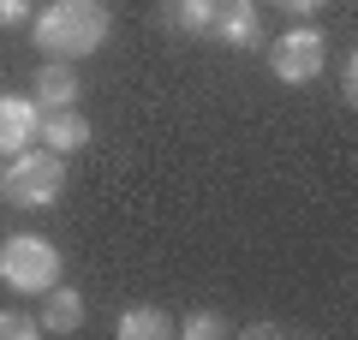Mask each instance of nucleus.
Masks as SVG:
<instances>
[{
    "instance_id": "nucleus-1",
    "label": "nucleus",
    "mask_w": 358,
    "mask_h": 340,
    "mask_svg": "<svg viewBox=\"0 0 358 340\" xmlns=\"http://www.w3.org/2000/svg\"><path fill=\"white\" fill-rule=\"evenodd\" d=\"M30 36L48 60H90L114 36V13L108 0H48L42 13H30Z\"/></svg>"
},
{
    "instance_id": "nucleus-2",
    "label": "nucleus",
    "mask_w": 358,
    "mask_h": 340,
    "mask_svg": "<svg viewBox=\"0 0 358 340\" xmlns=\"http://www.w3.org/2000/svg\"><path fill=\"white\" fill-rule=\"evenodd\" d=\"M0 191L13 203H24V209H48V203H60L66 191V155L54 150H13V167L0 173Z\"/></svg>"
},
{
    "instance_id": "nucleus-3",
    "label": "nucleus",
    "mask_w": 358,
    "mask_h": 340,
    "mask_svg": "<svg viewBox=\"0 0 358 340\" xmlns=\"http://www.w3.org/2000/svg\"><path fill=\"white\" fill-rule=\"evenodd\" d=\"M0 281L24 299H42V292L60 281V251H54L42 233H13L0 245Z\"/></svg>"
},
{
    "instance_id": "nucleus-4",
    "label": "nucleus",
    "mask_w": 358,
    "mask_h": 340,
    "mask_svg": "<svg viewBox=\"0 0 358 340\" xmlns=\"http://www.w3.org/2000/svg\"><path fill=\"white\" fill-rule=\"evenodd\" d=\"M322 66H329V42H322L317 24H293L287 36L268 42V72L281 84H310Z\"/></svg>"
},
{
    "instance_id": "nucleus-5",
    "label": "nucleus",
    "mask_w": 358,
    "mask_h": 340,
    "mask_svg": "<svg viewBox=\"0 0 358 340\" xmlns=\"http://www.w3.org/2000/svg\"><path fill=\"white\" fill-rule=\"evenodd\" d=\"M209 36H215L221 48H257V42H263V18H257L251 0H227V6H215V18H209Z\"/></svg>"
},
{
    "instance_id": "nucleus-6",
    "label": "nucleus",
    "mask_w": 358,
    "mask_h": 340,
    "mask_svg": "<svg viewBox=\"0 0 358 340\" xmlns=\"http://www.w3.org/2000/svg\"><path fill=\"white\" fill-rule=\"evenodd\" d=\"M36 138L48 143L54 155H78V150H90V120L78 108H42Z\"/></svg>"
},
{
    "instance_id": "nucleus-7",
    "label": "nucleus",
    "mask_w": 358,
    "mask_h": 340,
    "mask_svg": "<svg viewBox=\"0 0 358 340\" xmlns=\"http://www.w3.org/2000/svg\"><path fill=\"white\" fill-rule=\"evenodd\" d=\"M42 334H78L84 328V292L66 287V281H54L48 292H42Z\"/></svg>"
},
{
    "instance_id": "nucleus-8",
    "label": "nucleus",
    "mask_w": 358,
    "mask_h": 340,
    "mask_svg": "<svg viewBox=\"0 0 358 340\" xmlns=\"http://www.w3.org/2000/svg\"><path fill=\"white\" fill-rule=\"evenodd\" d=\"M36 120H42V108L30 96H0V155L24 150L36 138Z\"/></svg>"
},
{
    "instance_id": "nucleus-9",
    "label": "nucleus",
    "mask_w": 358,
    "mask_h": 340,
    "mask_svg": "<svg viewBox=\"0 0 358 340\" xmlns=\"http://www.w3.org/2000/svg\"><path fill=\"white\" fill-rule=\"evenodd\" d=\"M30 101H36V108H78V72H72V60H48V66H42Z\"/></svg>"
},
{
    "instance_id": "nucleus-10",
    "label": "nucleus",
    "mask_w": 358,
    "mask_h": 340,
    "mask_svg": "<svg viewBox=\"0 0 358 340\" xmlns=\"http://www.w3.org/2000/svg\"><path fill=\"white\" fill-rule=\"evenodd\" d=\"M173 334V323H167L162 304H131V311H120V340H167Z\"/></svg>"
},
{
    "instance_id": "nucleus-11",
    "label": "nucleus",
    "mask_w": 358,
    "mask_h": 340,
    "mask_svg": "<svg viewBox=\"0 0 358 340\" xmlns=\"http://www.w3.org/2000/svg\"><path fill=\"white\" fill-rule=\"evenodd\" d=\"M221 0H162V18L179 30V36H203L209 18H215Z\"/></svg>"
},
{
    "instance_id": "nucleus-12",
    "label": "nucleus",
    "mask_w": 358,
    "mask_h": 340,
    "mask_svg": "<svg viewBox=\"0 0 358 340\" xmlns=\"http://www.w3.org/2000/svg\"><path fill=\"white\" fill-rule=\"evenodd\" d=\"M179 334H185V340H221V334H227V316H221V311H203V304H197V311L179 323Z\"/></svg>"
},
{
    "instance_id": "nucleus-13",
    "label": "nucleus",
    "mask_w": 358,
    "mask_h": 340,
    "mask_svg": "<svg viewBox=\"0 0 358 340\" xmlns=\"http://www.w3.org/2000/svg\"><path fill=\"white\" fill-rule=\"evenodd\" d=\"M36 334H42L36 316H24V311H0V340H36Z\"/></svg>"
},
{
    "instance_id": "nucleus-14",
    "label": "nucleus",
    "mask_w": 358,
    "mask_h": 340,
    "mask_svg": "<svg viewBox=\"0 0 358 340\" xmlns=\"http://www.w3.org/2000/svg\"><path fill=\"white\" fill-rule=\"evenodd\" d=\"M13 24H30V0H0V30Z\"/></svg>"
},
{
    "instance_id": "nucleus-15",
    "label": "nucleus",
    "mask_w": 358,
    "mask_h": 340,
    "mask_svg": "<svg viewBox=\"0 0 358 340\" xmlns=\"http://www.w3.org/2000/svg\"><path fill=\"white\" fill-rule=\"evenodd\" d=\"M341 96H346V108L358 101V60L352 54H346V72H341Z\"/></svg>"
},
{
    "instance_id": "nucleus-16",
    "label": "nucleus",
    "mask_w": 358,
    "mask_h": 340,
    "mask_svg": "<svg viewBox=\"0 0 358 340\" xmlns=\"http://www.w3.org/2000/svg\"><path fill=\"white\" fill-rule=\"evenodd\" d=\"M275 6H281V13H299V18H310V13H322L329 0H275Z\"/></svg>"
},
{
    "instance_id": "nucleus-17",
    "label": "nucleus",
    "mask_w": 358,
    "mask_h": 340,
    "mask_svg": "<svg viewBox=\"0 0 358 340\" xmlns=\"http://www.w3.org/2000/svg\"><path fill=\"white\" fill-rule=\"evenodd\" d=\"M251 334H257V340H281L287 328H281V323H251Z\"/></svg>"
}]
</instances>
